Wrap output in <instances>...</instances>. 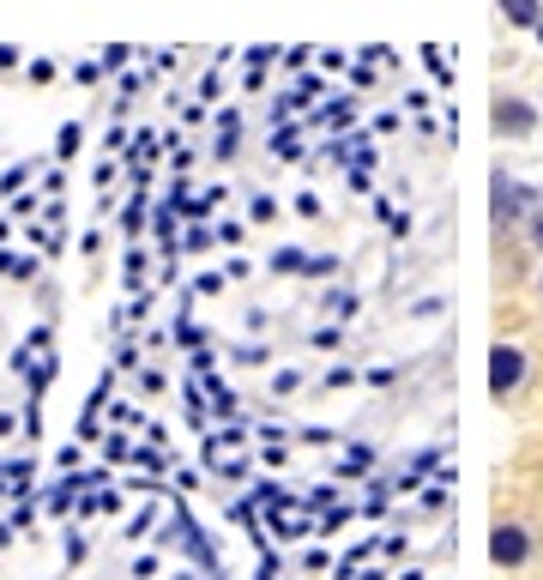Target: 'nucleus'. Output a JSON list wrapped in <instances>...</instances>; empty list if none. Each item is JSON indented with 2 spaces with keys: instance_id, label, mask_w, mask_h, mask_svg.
Returning <instances> with one entry per match:
<instances>
[{
  "instance_id": "1",
  "label": "nucleus",
  "mask_w": 543,
  "mask_h": 580,
  "mask_svg": "<svg viewBox=\"0 0 543 580\" xmlns=\"http://www.w3.org/2000/svg\"><path fill=\"white\" fill-rule=\"evenodd\" d=\"M543 205V193L532 182H520V176H508V170H496L489 176V218H496V230H513V224H525Z\"/></svg>"
},
{
  "instance_id": "2",
  "label": "nucleus",
  "mask_w": 543,
  "mask_h": 580,
  "mask_svg": "<svg viewBox=\"0 0 543 580\" xmlns=\"http://www.w3.org/2000/svg\"><path fill=\"white\" fill-rule=\"evenodd\" d=\"M489 134H496V139H532L537 134V109L525 97L501 92L496 103H489Z\"/></svg>"
},
{
  "instance_id": "3",
  "label": "nucleus",
  "mask_w": 543,
  "mask_h": 580,
  "mask_svg": "<svg viewBox=\"0 0 543 580\" xmlns=\"http://www.w3.org/2000/svg\"><path fill=\"white\" fill-rule=\"evenodd\" d=\"M520 381H525V351H520V345H508V339H501L496 351H489V393H496V399H508Z\"/></svg>"
},
{
  "instance_id": "4",
  "label": "nucleus",
  "mask_w": 543,
  "mask_h": 580,
  "mask_svg": "<svg viewBox=\"0 0 543 580\" xmlns=\"http://www.w3.org/2000/svg\"><path fill=\"white\" fill-rule=\"evenodd\" d=\"M525 557H532V532L501 520L496 532H489V562H496V569H520Z\"/></svg>"
},
{
  "instance_id": "5",
  "label": "nucleus",
  "mask_w": 543,
  "mask_h": 580,
  "mask_svg": "<svg viewBox=\"0 0 543 580\" xmlns=\"http://www.w3.org/2000/svg\"><path fill=\"white\" fill-rule=\"evenodd\" d=\"M242 146V109H217V134H212V158L230 164Z\"/></svg>"
},
{
  "instance_id": "6",
  "label": "nucleus",
  "mask_w": 543,
  "mask_h": 580,
  "mask_svg": "<svg viewBox=\"0 0 543 580\" xmlns=\"http://www.w3.org/2000/svg\"><path fill=\"white\" fill-rule=\"evenodd\" d=\"M501 7V19L513 24V31H537L543 24V0H496Z\"/></svg>"
},
{
  "instance_id": "7",
  "label": "nucleus",
  "mask_w": 543,
  "mask_h": 580,
  "mask_svg": "<svg viewBox=\"0 0 543 580\" xmlns=\"http://www.w3.org/2000/svg\"><path fill=\"white\" fill-rule=\"evenodd\" d=\"M266 273H278V278H302V273H308V249H296V242H284V249H272Z\"/></svg>"
},
{
  "instance_id": "8",
  "label": "nucleus",
  "mask_w": 543,
  "mask_h": 580,
  "mask_svg": "<svg viewBox=\"0 0 543 580\" xmlns=\"http://www.w3.org/2000/svg\"><path fill=\"white\" fill-rule=\"evenodd\" d=\"M356 122V103L351 97H332L320 115H308V127H351Z\"/></svg>"
},
{
  "instance_id": "9",
  "label": "nucleus",
  "mask_w": 543,
  "mask_h": 580,
  "mask_svg": "<svg viewBox=\"0 0 543 580\" xmlns=\"http://www.w3.org/2000/svg\"><path fill=\"white\" fill-rule=\"evenodd\" d=\"M278 212H284L278 193H266V188H254V193H248V218H254V224H278Z\"/></svg>"
},
{
  "instance_id": "10",
  "label": "nucleus",
  "mask_w": 543,
  "mask_h": 580,
  "mask_svg": "<svg viewBox=\"0 0 543 580\" xmlns=\"http://www.w3.org/2000/svg\"><path fill=\"white\" fill-rule=\"evenodd\" d=\"M146 224H151V200H139V193H134V200L121 205V230H127V236H146Z\"/></svg>"
},
{
  "instance_id": "11",
  "label": "nucleus",
  "mask_w": 543,
  "mask_h": 580,
  "mask_svg": "<svg viewBox=\"0 0 543 580\" xmlns=\"http://www.w3.org/2000/svg\"><path fill=\"white\" fill-rule=\"evenodd\" d=\"M79 146H85V127L67 122V127L55 134V164H73V158H79Z\"/></svg>"
},
{
  "instance_id": "12",
  "label": "nucleus",
  "mask_w": 543,
  "mask_h": 580,
  "mask_svg": "<svg viewBox=\"0 0 543 580\" xmlns=\"http://www.w3.org/2000/svg\"><path fill=\"white\" fill-rule=\"evenodd\" d=\"M320 303H327V308H332V315H339V320H351L356 308H362V296H356V291H327V296H320Z\"/></svg>"
},
{
  "instance_id": "13",
  "label": "nucleus",
  "mask_w": 543,
  "mask_h": 580,
  "mask_svg": "<svg viewBox=\"0 0 543 580\" xmlns=\"http://www.w3.org/2000/svg\"><path fill=\"white\" fill-rule=\"evenodd\" d=\"M278 55H284L278 43H254V49H242V61H248V73H266V67H272V61H278Z\"/></svg>"
},
{
  "instance_id": "14",
  "label": "nucleus",
  "mask_w": 543,
  "mask_h": 580,
  "mask_svg": "<svg viewBox=\"0 0 543 580\" xmlns=\"http://www.w3.org/2000/svg\"><path fill=\"white\" fill-rule=\"evenodd\" d=\"M97 61H103V73H115V80H121V73H127V61H134V49H127V43H109Z\"/></svg>"
},
{
  "instance_id": "15",
  "label": "nucleus",
  "mask_w": 543,
  "mask_h": 580,
  "mask_svg": "<svg viewBox=\"0 0 543 580\" xmlns=\"http://www.w3.org/2000/svg\"><path fill=\"white\" fill-rule=\"evenodd\" d=\"M24 80H31V85H55V80H61V67H55L49 55H36L31 67H24Z\"/></svg>"
},
{
  "instance_id": "16",
  "label": "nucleus",
  "mask_w": 543,
  "mask_h": 580,
  "mask_svg": "<svg viewBox=\"0 0 543 580\" xmlns=\"http://www.w3.org/2000/svg\"><path fill=\"white\" fill-rule=\"evenodd\" d=\"M212 242H217V230H205V224H193V230H188V236H181V254H205V249H212Z\"/></svg>"
},
{
  "instance_id": "17",
  "label": "nucleus",
  "mask_w": 543,
  "mask_h": 580,
  "mask_svg": "<svg viewBox=\"0 0 543 580\" xmlns=\"http://www.w3.org/2000/svg\"><path fill=\"white\" fill-rule=\"evenodd\" d=\"M339 266H344L339 254H308V273H302V278H332Z\"/></svg>"
},
{
  "instance_id": "18",
  "label": "nucleus",
  "mask_w": 543,
  "mask_h": 580,
  "mask_svg": "<svg viewBox=\"0 0 543 580\" xmlns=\"http://www.w3.org/2000/svg\"><path fill=\"white\" fill-rule=\"evenodd\" d=\"M24 182H31V164H12V170H0V193H7V200H12Z\"/></svg>"
},
{
  "instance_id": "19",
  "label": "nucleus",
  "mask_w": 543,
  "mask_h": 580,
  "mask_svg": "<svg viewBox=\"0 0 543 580\" xmlns=\"http://www.w3.org/2000/svg\"><path fill=\"white\" fill-rule=\"evenodd\" d=\"M423 61H429V73H435V85H453V67H447V55H441V49H423Z\"/></svg>"
},
{
  "instance_id": "20",
  "label": "nucleus",
  "mask_w": 543,
  "mask_h": 580,
  "mask_svg": "<svg viewBox=\"0 0 543 580\" xmlns=\"http://www.w3.org/2000/svg\"><path fill=\"white\" fill-rule=\"evenodd\" d=\"M290 205H296V218H320V212H327V205H320V193H315V188H302V193H296Z\"/></svg>"
},
{
  "instance_id": "21",
  "label": "nucleus",
  "mask_w": 543,
  "mask_h": 580,
  "mask_svg": "<svg viewBox=\"0 0 543 580\" xmlns=\"http://www.w3.org/2000/svg\"><path fill=\"white\" fill-rule=\"evenodd\" d=\"M308 61H315V49H308V43L284 49V67H290V73H308Z\"/></svg>"
},
{
  "instance_id": "22",
  "label": "nucleus",
  "mask_w": 543,
  "mask_h": 580,
  "mask_svg": "<svg viewBox=\"0 0 543 580\" xmlns=\"http://www.w3.org/2000/svg\"><path fill=\"white\" fill-rule=\"evenodd\" d=\"M217 291H224V273H200L193 278V296H217Z\"/></svg>"
},
{
  "instance_id": "23",
  "label": "nucleus",
  "mask_w": 543,
  "mask_h": 580,
  "mask_svg": "<svg viewBox=\"0 0 543 580\" xmlns=\"http://www.w3.org/2000/svg\"><path fill=\"white\" fill-rule=\"evenodd\" d=\"M19 67H24L19 43H0V73H19Z\"/></svg>"
},
{
  "instance_id": "24",
  "label": "nucleus",
  "mask_w": 543,
  "mask_h": 580,
  "mask_svg": "<svg viewBox=\"0 0 543 580\" xmlns=\"http://www.w3.org/2000/svg\"><path fill=\"white\" fill-rule=\"evenodd\" d=\"M73 80H79V85H97V80H103V61H79V67H73Z\"/></svg>"
},
{
  "instance_id": "25",
  "label": "nucleus",
  "mask_w": 543,
  "mask_h": 580,
  "mask_svg": "<svg viewBox=\"0 0 543 580\" xmlns=\"http://www.w3.org/2000/svg\"><path fill=\"white\" fill-rule=\"evenodd\" d=\"M315 61H320V67H327V73H339V67H351V55H339V49H320V55H315Z\"/></svg>"
},
{
  "instance_id": "26",
  "label": "nucleus",
  "mask_w": 543,
  "mask_h": 580,
  "mask_svg": "<svg viewBox=\"0 0 543 580\" xmlns=\"http://www.w3.org/2000/svg\"><path fill=\"white\" fill-rule=\"evenodd\" d=\"M525 236H532V249L543 254V205H537V212H532V218H525Z\"/></svg>"
},
{
  "instance_id": "27",
  "label": "nucleus",
  "mask_w": 543,
  "mask_h": 580,
  "mask_svg": "<svg viewBox=\"0 0 543 580\" xmlns=\"http://www.w3.org/2000/svg\"><path fill=\"white\" fill-rule=\"evenodd\" d=\"M217 242H230V249L242 242V224H236V218H224V224H217Z\"/></svg>"
},
{
  "instance_id": "28",
  "label": "nucleus",
  "mask_w": 543,
  "mask_h": 580,
  "mask_svg": "<svg viewBox=\"0 0 543 580\" xmlns=\"http://www.w3.org/2000/svg\"><path fill=\"white\" fill-rule=\"evenodd\" d=\"M266 357H272L266 345H242V351H236V363H266Z\"/></svg>"
},
{
  "instance_id": "29",
  "label": "nucleus",
  "mask_w": 543,
  "mask_h": 580,
  "mask_svg": "<svg viewBox=\"0 0 543 580\" xmlns=\"http://www.w3.org/2000/svg\"><path fill=\"white\" fill-rule=\"evenodd\" d=\"M115 176H121V170H115V164H109V158H103V164H97V170H91V182H97V188H109V182H115Z\"/></svg>"
},
{
  "instance_id": "30",
  "label": "nucleus",
  "mask_w": 543,
  "mask_h": 580,
  "mask_svg": "<svg viewBox=\"0 0 543 580\" xmlns=\"http://www.w3.org/2000/svg\"><path fill=\"white\" fill-rule=\"evenodd\" d=\"M532 36H537V43H543V24H537V31H532Z\"/></svg>"
}]
</instances>
